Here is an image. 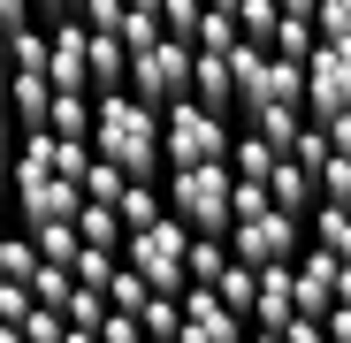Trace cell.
Wrapping results in <instances>:
<instances>
[{"label": "cell", "mask_w": 351, "mask_h": 343, "mask_svg": "<svg viewBox=\"0 0 351 343\" xmlns=\"http://www.w3.org/2000/svg\"><path fill=\"white\" fill-rule=\"evenodd\" d=\"M92 153L130 168V176L160 183L168 176V145H160V107L138 92H99V123H92Z\"/></svg>", "instance_id": "6da1fadb"}, {"label": "cell", "mask_w": 351, "mask_h": 343, "mask_svg": "<svg viewBox=\"0 0 351 343\" xmlns=\"http://www.w3.org/2000/svg\"><path fill=\"white\" fill-rule=\"evenodd\" d=\"M160 191H168V214L184 221L191 237H229V221H237V168H229V160L168 168Z\"/></svg>", "instance_id": "7a4b0ae2"}, {"label": "cell", "mask_w": 351, "mask_h": 343, "mask_svg": "<svg viewBox=\"0 0 351 343\" xmlns=\"http://www.w3.org/2000/svg\"><path fill=\"white\" fill-rule=\"evenodd\" d=\"M160 145H168V168H199V160H229L237 130H229V114H214L184 92V99L160 107Z\"/></svg>", "instance_id": "3957f363"}, {"label": "cell", "mask_w": 351, "mask_h": 343, "mask_svg": "<svg viewBox=\"0 0 351 343\" xmlns=\"http://www.w3.org/2000/svg\"><path fill=\"white\" fill-rule=\"evenodd\" d=\"M123 259L153 282V290H176L184 298L191 290V229L176 221V214H160V221H145V229H130V244H123Z\"/></svg>", "instance_id": "277c9868"}, {"label": "cell", "mask_w": 351, "mask_h": 343, "mask_svg": "<svg viewBox=\"0 0 351 343\" xmlns=\"http://www.w3.org/2000/svg\"><path fill=\"white\" fill-rule=\"evenodd\" d=\"M229 252H237V259H252V267L298 259V252H306V221H298V214H282V206L267 199V206H252V214H237V221H229Z\"/></svg>", "instance_id": "5b68a950"}, {"label": "cell", "mask_w": 351, "mask_h": 343, "mask_svg": "<svg viewBox=\"0 0 351 343\" xmlns=\"http://www.w3.org/2000/svg\"><path fill=\"white\" fill-rule=\"evenodd\" d=\"M130 92L138 99H153V107H168V99H184L191 92V46L184 38H153V46H138L130 53Z\"/></svg>", "instance_id": "8992f818"}, {"label": "cell", "mask_w": 351, "mask_h": 343, "mask_svg": "<svg viewBox=\"0 0 351 343\" xmlns=\"http://www.w3.org/2000/svg\"><path fill=\"white\" fill-rule=\"evenodd\" d=\"M351 107V38H321L306 53V114H343Z\"/></svg>", "instance_id": "52a82bcc"}, {"label": "cell", "mask_w": 351, "mask_h": 343, "mask_svg": "<svg viewBox=\"0 0 351 343\" xmlns=\"http://www.w3.org/2000/svg\"><path fill=\"white\" fill-rule=\"evenodd\" d=\"M46 77H53V92H92V23L84 16L46 23Z\"/></svg>", "instance_id": "ba28073f"}, {"label": "cell", "mask_w": 351, "mask_h": 343, "mask_svg": "<svg viewBox=\"0 0 351 343\" xmlns=\"http://www.w3.org/2000/svg\"><path fill=\"white\" fill-rule=\"evenodd\" d=\"M252 320L237 305H221V290H206V282H191L184 290V328H176V343H245Z\"/></svg>", "instance_id": "9c48e42d"}, {"label": "cell", "mask_w": 351, "mask_h": 343, "mask_svg": "<svg viewBox=\"0 0 351 343\" xmlns=\"http://www.w3.org/2000/svg\"><path fill=\"white\" fill-rule=\"evenodd\" d=\"M191 99H199V107H214V114L237 107V69H229V53L191 46Z\"/></svg>", "instance_id": "30bf717a"}, {"label": "cell", "mask_w": 351, "mask_h": 343, "mask_svg": "<svg viewBox=\"0 0 351 343\" xmlns=\"http://www.w3.org/2000/svg\"><path fill=\"white\" fill-rule=\"evenodd\" d=\"M8 114H16V130H46V114H53V77L46 69H8Z\"/></svg>", "instance_id": "8fae6325"}, {"label": "cell", "mask_w": 351, "mask_h": 343, "mask_svg": "<svg viewBox=\"0 0 351 343\" xmlns=\"http://www.w3.org/2000/svg\"><path fill=\"white\" fill-rule=\"evenodd\" d=\"M336 267H343V259L306 237V252H298V313H328V305H336Z\"/></svg>", "instance_id": "7c38bea8"}, {"label": "cell", "mask_w": 351, "mask_h": 343, "mask_svg": "<svg viewBox=\"0 0 351 343\" xmlns=\"http://www.w3.org/2000/svg\"><path fill=\"white\" fill-rule=\"evenodd\" d=\"M298 313V259H275L260 267V305H252V328H282Z\"/></svg>", "instance_id": "4fadbf2b"}, {"label": "cell", "mask_w": 351, "mask_h": 343, "mask_svg": "<svg viewBox=\"0 0 351 343\" xmlns=\"http://www.w3.org/2000/svg\"><path fill=\"white\" fill-rule=\"evenodd\" d=\"M267 199L282 206V214H298V221H313V206H321V183H313V168L306 160H275V176H267Z\"/></svg>", "instance_id": "5bb4252c"}, {"label": "cell", "mask_w": 351, "mask_h": 343, "mask_svg": "<svg viewBox=\"0 0 351 343\" xmlns=\"http://www.w3.org/2000/svg\"><path fill=\"white\" fill-rule=\"evenodd\" d=\"M92 92H130V46H123V31H92Z\"/></svg>", "instance_id": "9a60e30c"}, {"label": "cell", "mask_w": 351, "mask_h": 343, "mask_svg": "<svg viewBox=\"0 0 351 343\" xmlns=\"http://www.w3.org/2000/svg\"><path fill=\"white\" fill-rule=\"evenodd\" d=\"M92 123H99V92H53V114H46V130H53V138L92 145Z\"/></svg>", "instance_id": "2e32d148"}, {"label": "cell", "mask_w": 351, "mask_h": 343, "mask_svg": "<svg viewBox=\"0 0 351 343\" xmlns=\"http://www.w3.org/2000/svg\"><path fill=\"white\" fill-rule=\"evenodd\" d=\"M77 237H84V244H114V252H123V244H130V221H123V206L84 199V206H77Z\"/></svg>", "instance_id": "e0dca14e"}, {"label": "cell", "mask_w": 351, "mask_h": 343, "mask_svg": "<svg viewBox=\"0 0 351 343\" xmlns=\"http://www.w3.org/2000/svg\"><path fill=\"white\" fill-rule=\"evenodd\" d=\"M206 290H221V305H237V313L252 320V305H260V267H252V259H229Z\"/></svg>", "instance_id": "ac0fdd59"}, {"label": "cell", "mask_w": 351, "mask_h": 343, "mask_svg": "<svg viewBox=\"0 0 351 343\" xmlns=\"http://www.w3.org/2000/svg\"><path fill=\"white\" fill-rule=\"evenodd\" d=\"M306 237H313V244H328L336 259H351V206L321 199V206H313V221H306Z\"/></svg>", "instance_id": "d6986e66"}, {"label": "cell", "mask_w": 351, "mask_h": 343, "mask_svg": "<svg viewBox=\"0 0 351 343\" xmlns=\"http://www.w3.org/2000/svg\"><path fill=\"white\" fill-rule=\"evenodd\" d=\"M275 160H282V145H267L260 130H237V145H229V168H237V176H275Z\"/></svg>", "instance_id": "ffe728a7"}, {"label": "cell", "mask_w": 351, "mask_h": 343, "mask_svg": "<svg viewBox=\"0 0 351 343\" xmlns=\"http://www.w3.org/2000/svg\"><path fill=\"white\" fill-rule=\"evenodd\" d=\"M245 130H260L267 145H282V153H290V138L306 130V107H252V114H245Z\"/></svg>", "instance_id": "44dd1931"}, {"label": "cell", "mask_w": 351, "mask_h": 343, "mask_svg": "<svg viewBox=\"0 0 351 343\" xmlns=\"http://www.w3.org/2000/svg\"><path fill=\"white\" fill-rule=\"evenodd\" d=\"M114 206H123V221H130V229H145V221H160V214H168V191H160V183H145V176H130Z\"/></svg>", "instance_id": "7402d4cb"}, {"label": "cell", "mask_w": 351, "mask_h": 343, "mask_svg": "<svg viewBox=\"0 0 351 343\" xmlns=\"http://www.w3.org/2000/svg\"><path fill=\"white\" fill-rule=\"evenodd\" d=\"M138 328H145V335H168V343H176V328H184V298H176V290H153V298L138 305Z\"/></svg>", "instance_id": "603a6c76"}, {"label": "cell", "mask_w": 351, "mask_h": 343, "mask_svg": "<svg viewBox=\"0 0 351 343\" xmlns=\"http://www.w3.org/2000/svg\"><path fill=\"white\" fill-rule=\"evenodd\" d=\"M31 244H38V259H62V267H69L77 244H84V237H77V214H69V221H38V229H31Z\"/></svg>", "instance_id": "cb8c5ba5"}, {"label": "cell", "mask_w": 351, "mask_h": 343, "mask_svg": "<svg viewBox=\"0 0 351 343\" xmlns=\"http://www.w3.org/2000/svg\"><path fill=\"white\" fill-rule=\"evenodd\" d=\"M313 46H321V16H282V23H275V53H290V62H306Z\"/></svg>", "instance_id": "d4e9b609"}, {"label": "cell", "mask_w": 351, "mask_h": 343, "mask_svg": "<svg viewBox=\"0 0 351 343\" xmlns=\"http://www.w3.org/2000/svg\"><path fill=\"white\" fill-rule=\"evenodd\" d=\"M199 16H206V0H160V31L184 46H199Z\"/></svg>", "instance_id": "484cf974"}, {"label": "cell", "mask_w": 351, "mask_h": 343, "mask_svg": "<svg viewBox=\"0 0 351 343\" xmlns=\"http://www.w3.org/2000/svg\"><path fill=\"white\" fill-rule=\"evenodd\" d=\"M275 23H282V8H275V0H237V31H245V38L275 46Z\"/></svg>", "instance_id": "4316f807"}, {"label": "cell", "mask_w": 351, "mask_h": 343, "mask_svg": "<svg viewBox=\"0 0 351 343\" xmlns=\"http://www.w3.org/2000/svg\"><path fill=\"white\" fill-rule=\"evenodd\" d=\"M229 259H237V252H229V237H191V282H214Z\"/></svg>", "instance_id": "83f0119b"}, {"label": "cell", "mask_w": 351, "mask_h": 343, "mask_svg": "<svg viewBox=\"0 0 351 343\" xmlns=\"http://www.w3.org/2000/svg\"><path fill=\"white\" fill-rule=\"evenodd\" d=\"M145 298H153V282H145V275H138V267L123 259V267H114V282H107V305H123V313H138Z\"/></svg>", "instance_id": "f1b7e54d"}, {"label": "cell", "mask_w": 351, "mask_h": 343, "mask_svg": "<svg viewBox=\"0 0 351 343\" xmlns=\"http://www.w3.org/2000/svg\"><path fill=\"white\" fill-rule=\"evenodd\" d=\"M313 183H321V199H336V206H351V153H328V160L313 168Z\"/></svg>", "instance_id": "f546056e"}, {"label": "cell", "mask_w": 351, "mask_h": 343, "mask_svg": "<svg viewBox=\"0 0 351 343\" xmlns=\"http://www.w3.org/2000/svg\"><path fill=\"white\" fill-rule=\"evenodd\" d=\"M62 335H69V313H53V305L23 313V343H62Z\"/></svg>", "instance_id": "4dcf8cb0"}, {"label": "cell", "mask_w": 351, "mask_h": 343, "mask_svg": "<svg viewBox=\"0 0 351 343\" xmlns=\"http://www.w3.org/2000/svg\"><path fill=\"white\" fill-rule=\"evenodd\" d=\"M77 16H84L92 31H123V16H130V0H77Z\"/></svg>", "instance_id": "1f68e13d"}, {"label": "cell", "mask_w": 351, "mask_h": 343, "mask_svg": "<svg viewBox=\"0 0 351 343\" xmlns=\"http://www.w3.org/2000/svg\"><path fill=\"white\" fill-rule=\"evenodd\" d=\"M153 38H160V16H153V8H130V16H123V46L138 53V46H153Z\"/></svg>", "instance_id": "d6a6232c"}, {"label": "cell", "mask_w": 351, "mask_h": 343, "mask_svg": "<svg viewBox=\"0 0 351 343\" xmlns=\"http://www.w3.org/2000/svg\"><path fill=\"white\" fill-rule=\"evenodd\" d=\"M145 328H138V313H123V305H107V320H99V343H138Z\"/></svg>", "instance_id": "836d02e7"}, {"label": "cell", "mask_w": 351, "mask_h": 343, "mask_svg": "<svg viewBox=\"0 0 351 343\" xmlns=\"http://www.w3.org/2000/svg\"><path fill=\"white\" fill-rule=\"evenodd\" d=\"M282 343H328V320L321 313H290L282 320Z\"/></svg>", "instance_id": "e575fe53"}, {"label": "cell", "mask_w": 351, "mask_h": 343, "mask_svg": "<svg viewBox=\"0 0 351 343\" xmlns=\"http://www.w3.org/2000/svg\"><path fill=\"white\" fill-rule=\"evenodd\" d=\"M31 305H38V298H31V282H16V275L0 282V320H23Z\"/></svg>", "instance_id": "d590c367"}, {"label": "cell", "mask_w": 351, "mask_h": 343, "mask_svg": "<svg viewBox=\"0 0 351 343\" xmlns=\"http://www.w3.org/2000/svg\"><path fill=\"white\" fill-rule=\"evenodd\" d=\"M321 38H351V0H321Z\"/></svg>", "instance_id": "8d00e7d4"}, {"label": "cell", "mask_w": 351, "mask_h": 343, "mask_svg": "<svg viewBox=\"0 0 351 343\" xmlns=\"http://www.w3.org/2000/svg\"><path fill=\"white\" fill-rule=\"evenodd\" d=\"M16 138H23V130H16V114H8V99H0V168H8V176H16Z\"/></svg>", "instance_id": "74e56055"}, {"label": "cell", "mask_w": 351, "mask_h": 343, "mask_svg": "<svg viewBox=\"0 0 351 343\" xmlns=\"http://www.w3.org/2000/svg\"><path fill=\"white\" fill-rule=\"evenodd\" d=\"M321 320H328V343H351V305H328Z\"/></svg>", "instance_id": "f35d334b"}, {"label": "cell", "mask_w": 351, "mask_h": 343, "mask_svg": "<svg viewBox=\"0 0 351 343\" xmlns=\"http://www.w3.org/2000/svg\"><path fill=\"white\" fill-rule=\"evenodd\" d=\"M38 16L53 23V16H77V0H38Z\"/></svg>", "instance_id": "ab89813d"}, {"label": "cell", "mask_w": 351, "mask_h": 343, "mask_svg": "<svg viewBox=\"0 0 351 343\" xmlns=\"http://www.w3.org/2000/svg\"><path fill=\"white\" fill-rule=\"evenodd\" d=\"M336 305H351V259L336 267Z\"/></svg>", "instance_id": "60d3db41"}, {"label": "cell", "mask_w": 351, "mask_h": 343, "mask_svg": "<svg viewBox=\"0 0 351 343\" xmlns=\"http://www.w3.org/2000/svg\"><path fill=\"white\" fill-rule=\"evenodd\" d=\"M62 343H99V328H77V320H69V335H62Z\"/></svg>", "instance_id": "b9f144b4"}, {"label": "cell", "mask_w": 351, "mask_h": 343, "mask_svg": "<svg viewBox=\"0 0 351 343\" xmlns=\"http://www.w3.org/2000/svg\"><path fill=\"white\" fill-rule=\"evenodd\" d=\"M0 92H8V23H0Z\"/></svg>", "instance_id": "7bdbcfd3"}, {"label": "cell", "mask_w": 351, "mask_h": 343, "mask_svg": "<svg viewBox=\"0 0 351 343\" xmlns=\"http://www.w3.org/2000/svg\"><path fill=\"white\" fill-rule=\"evenodd\" d=\"M0 343H23V320H0Z\"/></svg>", "instance_id": "ee69618b"}, {"label": "cell", "mask_w": 351, "mask_h": 343, "mask_svg": "<svg viewBox=\"0 0 351 343\" xmlns=\"http://www.w3.org/2000/svg\"><path fill=\"white\" fill-rule=\"evenodd\" d=\"M245 343H282V328H252V335H245Z\"/></svg>", "instance_id": "f6af8a7d"}, {"label": "cell", "mask_w": 351, "mask_h": 343, "mask_svg": "<svg viewBox=\"0 0 351 343\" xmlns=\"http://www.w3.org/2000/svg\"><path fill=\"white\" fill-rule=\"evenodd\" d=\"M206 8H229V16H237V0H206Z\"/></svg>", "instance_id": "bcb514c9"}, {"label": "cell", "mask_w": 351, "mask_h": 343, "mask_svg": "<svg viewBox=\"0 0 351 343\" xmlns=\"http://www.w3.org/2000/svg\"><path fill=\"white\" fill-rule=\"evenodd\" d=\"M130 8H153V16H160V0H130Z\"/></svg>", "instance_id": "7dc6e473"}, {"label": "cell", "mask_w": 351, "mask_h": 343, "mask_svg": "<svg viewBox=\"0 0 351 343\" xmlns=\"http://www.w3.org/2000/svg\"><path fill=\"white\" fill-rule=\"evenodd\" d=\"M138 343H168V335H138Z\"/></svg>", "instance_id": "c3c4849f"}]
</instances>
